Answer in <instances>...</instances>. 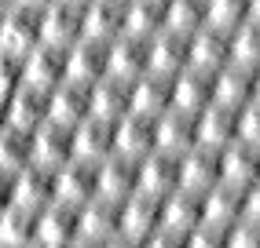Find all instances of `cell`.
Returning <instances> with one entry per match:
<instances>
[{"instance_id": "1", "label": "cell", "mask_w": 260, "mask_h": 248, "mask_svg": "<svg viewBox=\"0 0 260 248\" xmlns=\"http://www.w3.org/2000/svg\"><path fill=\"white\" fill-rule=\"evenodd\" d=\"M95 197V164L66 161L51 172V201L66 208H81Z\"/></svg>"}, {"instance_id": "2", "label": "cell", "mask_w": 260, "mask_h": 248, "mask_svg": "<svg viewBox=\"0 0 260 248\" xmlns=\"http://www.w3.org/2000/svg\"><path fill=\"white\" fill-rule=\"evenodd\" d=\"M66 161H70V128L51 124V120L37 124L29 132V164L44 168V172H55Z\"/></svg>"}, {"instance_id": "3", "label": "cell", "mask_w": 260, "mask_h": 248, "mask_svg": "<svg viewBox=\"0 0 260 248\" xmlns=\"http://www.w3.org/2000/svg\"><path fill=\"white\" fill-rule=\"evenodd\" d=\"M150 146L154 153L180 157L194 146V117H183L176 110H165L150 120Z\"/></svg>"}, {"instance_id": "4", "label": "cell", "mask_w": 260, "mask_h": 248, "mask_svg": "<svg viewBox=\"0 0 260 248\" xmlns=\"http://www.w3.org/2000/svg\"><path fill=\"white\" fill-rule=\"evenodd\" d=\"M128 193H136V161L107 153L95 164V197L110 201V204H121Z\"/></svg>"}, {"instance_id": "5", "label": "cell", "mask_w": 260, "mask_h": 248, "mask_svg": "<svg viewBox=\"0 0 260 248\" xmlns=\"http://www.w3.org/2000/svg\"><path fill=\"white\" fill-rule=\"evenodd\" d=\"M158 230V201L143 197V193H128L117 204V237L125 241H147Z\"/></svg>"}, {"instance_id": "6", "label": "cell", "mask_w": 260, "mask_h": 248, "mask_svg": "<svg viewBox=\"0 0 260 248\" xmlns=\"http://www.w3.org/2000/svg\"><path fill=\"white\" fill-rule=\"evenodd\" d=\"M74 216H77V208H66V204H44L37 216H33V244H41V248H62V244H70L77 237V230H74Z\"/></svg>"}, {"instance_id": "7", "label": "cell", "mask_w": 260, "mask_h": 248, "mask_svg": "<svg viewBox=\"0 0 260 248\" xmlns=\"http://www.w3.org/2000/svg\"><path fill=\"white\" fill-rule=\"evenodd\" d=\"M169 190H176V157L165 153H147L136 161V193H143L150 201H161Z\"/></svg>"}, {"instance_id": "8", "label": "cell", "mask_w": 260, "mask_h": 248, "mask_svg": "<svg viewBox=\"0 0 260 248\" xmlns=\"http://www.w3.org/2000/svg\"><path fill=\"white\" fill-rule=\"evenodd\" d=\"M209 106V73L198 69H180L169 80V110H176L183 117H194Z\"/></svg>"}, {"instance_id": "9", "label": "cell", "mask_w": 260, "mask_h": 248, "mask_svg": "<svg viewBox=\"0 0 260 248\" xmlns=\"http://www.w3.org/2000/svg\"><path fill=\"white\" fill-rule=\"evenodd\" d=\"M74 230H77V241H88V244L110 241V237L117 234V204L92 197L88 204H81V208H77Z\"/></svg>"}, {"instance_id": "10", "label": "cell", "mask_w": 260, "mask_h": 248, "mask_svg": "<svg viewBox=\"0 0 260 248\" xmlns=\"http://www.w3.org/2000/svg\"><path fill=\"white\" fill-rule=\"evenodd\" d=\"M228 143H235V113L209 102L202 113H194V146L220 153Z\"/></svg>"}, {"instance_id": "11", "label": "cell", "mask_w": 260, "mask_h": 248, "mask_svg": "<svg viewBox=\"0 0 260 248\" xmlns=\"http://www.w3.org/2000/svg\"><path fill=\"white\" fill-rule=\"evenodd\" d=\"M256 179V150L242 146V143H228L216 153V183L228 190H246Z\"/></svg>"}, {"instance_id": "12", "label": "cell", "mask_w": 260, "mask_h": 248, "mask_svg": "<svg viewBox=\"0 0 260 248\" xmlns=\"http://www.w3.org/2000/svg\"><path fill=\"white\" fill-rule=\"evenodd\" d=\"M213 183H216V153L190 146L187 153L176 157V190H187V193L198 197Z\"/></svg>"}, {"instance_id": "13", "label": "cell", "mask_w": 260, "mask_h": 248, "mask_svg": "<svg viewBox=\"0 0 260 248\" xmlns=\"http://www.w3.org/2000/svg\"><path fill=\"white\" fill-rule=\"evenodd\" d=\"M110 128L114 124H103V120H92V117L74 124L70 128V161L99 164L110 153Z\"/></svg>"}, {"instance_id": "14", "label": "cell", "mask_w": 260, "mask_h": 248, "mask_svg": "<svg viewBox=\"0 0 260 248\" xmlns=\"http://www.w3.org/2000/svg\"><path fill=\"white\" fill-rule=\"evenodd\" d=\"M194 226H198V197L187 190H169L158 201V230H165L172 237H183Z\"/></svg>"}, {"instance_id": "15", "label": "cell", "mask_w": 260, "mask_h": 248, "mask_svg": "<svg viewBox=\"0 0 260 248\" xmlns=\"http://www.w3.org/2000/svg\"><path fill=\"white\" fill-rule=\"evenodd\" d=\"M150 150L154 146H150V120L147 117L125 113L110 128V153L125 157V161H140V157H147Z\"/></svg>"}, {"instance_id": "16", "label": "cell", "mask_w": 260, "mask_h": 248, "mask_svg": "<svg viewBox=\"0 0 260 248\" xmlns=\"http://www.w3.org/2000/svg\"><path fill=\"white\" fill-rule=\"evenodd\" d=\"M238 219V190H228L213 183L205 193H198V223L213 230H228Z\"/></svg>"}, {"instance_id": "17", "label": "cell", "mask_w": 260, "mask_h": 248, "mask_svg": "<svg viewBox=\"0 0 260 248\" xmlns=\"http://www.w3.org/2000/svg\"><path fill=\"white\" fill-rule=\"evenodd\" d=\"M235 143L260 150V102H242L235 110Z\"/></svg>"}, {"instance_id": "18", "label": "cell", "mask_w": 260, "mask_h": 248, "mask_svg": "<svg viewBox=\"0 0 260 248\" xmlns=\"http://www.w3.org/2000/svg\"><path fill=\"white\" fill-rule=\"evenodd\" d=\"M223 248H260V226L235 219L228 230H223Z\"/></svg>"}, {"instance_id": "19", "label": "cell", "mask_w": 260, "mask_h": 248, "mask_svg": "<svg viewBox=\"0 0 260 248\" xmlns=\"http://www.w3.org/2000/svg\"><path fill=\"white\" fill-rule=\"evenodd\" d=\"M180 248H223V230H213V226H194L180 237Z\"/></svg>"}, {"instance_id": "20", "label": "cell", "mask_w": 260, "mask_h": 248, "mask_svg": "<svg viewBox=\"0 0 260 248\" xmlns=\"http://www.w3.org/2000/svg\"><path fill=\"white\" fill-rule=\"evenodd\" d=\"M238 219L260 226V179H253L246 190H238Z\"/></svg>"}, {"instance_id": "21", "label": "cell", "mask_w": 260, "mask_h": 248, "mask_svg": "<svg viewBox=\"0 0 260 248\" xmlns=\"http://www.w3.org/2000/svg\"><path fill=\"white\" fill-rule=\"evenodd\" d=\"M140 248H180V237L165 234V230H154L147 241H140Z\"/></svg>"}, {"instance_id": "22", "label": "cell", "mask_w": 260, "mask_h": 248, "mask_svg": "<svg viewBox=\"0 0 260 248\" xmlns=\"http://www.w3.org/2000/svg\"><path fill=\"white\" fill-rule=\"evenodd\" d=\"M249 99H253V102H260V66L249 73Z\"/></svg>"}, {"instance_id": "23", "label": "cell", "mask_w": 260, "mask_h": 248, "mask_svg": "<svg viewBox=\"0 0 260 248\" xmlns=\"http://www.w3.org/2000/svg\"><path fill=\"white\" fill-rule=\"evenodd\" d=\"M99 248H140V244H136V241H125V237H117V234H114L110 241H103Z\"/></svg>"}, {"instance_id": "24", "label": "cell", "mask_w": 260, "mask_h": 248, "mask_svg": "<svg viewBox=\"0 0 260 248\" xmlns=\"http://www.w3.org/2000/svg\"><path fill=\"white\" fill-rule=\"evenodd\" d=\"M62 248H99V244H88V241H77V237H74L70 244H62Z\"/></svg>"}, {"instance_id": "25", "label": "cell", "mask_w": 260, "mask_h": 248, "mask_svg": "<svg viewBox=\"0 0 260 248\" xmlns=\"http://www.w3.org/2000/svg\"><path fill=\"white\" fill-rule=\"evenodd\" d=\"M256 179H260V150H256Z\"/></svg>"}]
</instances>
